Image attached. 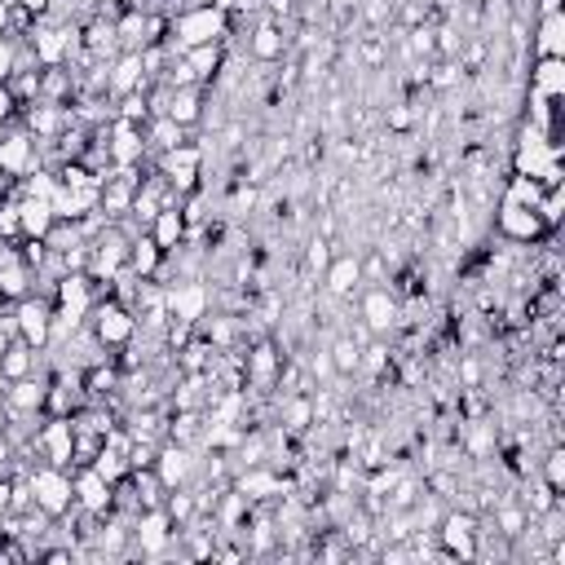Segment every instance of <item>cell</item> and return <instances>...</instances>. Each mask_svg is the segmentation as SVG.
I'll list each match as a JSON object with an SVG mask.
<instances>
[{
	"instance_id": "6da1fadb",
	"label": "cell",
	"mask_w": 565,
	"mask_h": 565,
	"mask_svg": "<svg viewBox=\"0 0 565 565\" xmlns=\"http://www.w3.org/2000/svg\"><path fill=\"white\" fill-rule=\"evenodd\" d=\"M225 35H230V13L216 4H194V9L172 13L163 44H168V53H185L194 44H221Z\"/></svg>"
},
{
	"instance_id": "7a4b0ae2",
	"label": "cell",
	"mask_w": 565,
	"mask_h": 565,
	"mask_svg": "<svg viewBox=\"0 0 565 565\" xmlns=\"http://www.w3.org/2000/svg\"><path fill=\"white\" fill-rule=\"evenodd\" d=\"M71 472L75 468H57V463H35V468H26V486H31V503L40 508V512H49L53 521L57 516H66L71 508H75V486H71Z\"/></svg>"
},
{
	"instance_id": "3957f363",
	"label": "cell",
	"mask_w": 565,
	"mask_h": 565,
	"mask_svg": "<svg viewBox=\"0 0 565 565\" xmlns=\"http://www.w3.org/2000/svg\"><path fill=\"white\" fill-rule=\"evenodd\" d=\"M84 327L93 331V340L102 349H128L132 335H137V313H132V305H124L115 296H97V305H93Z\"/></svg>"
},
{
	"instance_id": "277c9868",
	"label": "cell",
	"mask_w": 565,
	"mask_h": 565,
	"mask_svg": "<svg viewBox=\"0 0 565 565\" xmlns=\"http://www.w3.org/2000/svg\"><path fill=\"white\" fill-rule=\"evenodd\" d=\"M477 525H481V512L472 508H446L441 521H437V561H472V547H477Z\"/></svg>"
},
{
	"instance_id": "5b68a950",
	"label": "cell",
	"mask_w": 565,
	"mask_h": 565,
	"mask_svg": "<svg viewBox=\"0 0 565 565\" xmlns=\"http://www.w3.org/2000/svg\"><path fill=\"white\" fill-rule=\"evenodd\" d=\"M154 172L177 190V194H190V190H199L203 181V141H181V146H172V150H163L159 159H154Z\"/></svg>"
},
{
	"instance_id": "8992f818",
	"label": "cell",
	"mask_w": 565,
	"mask_h": 565,
	"mask_svg": "<svg viewBox=\"0 0 565 565\" xmlns=\"http://www.w3.org/2000/svg\"><path fill=\"white\" fill-rule=\"evenodd\" d=\"M26 455H40L44 463H57V468H75V424H71V415H44Z\"/></svg>"
},
{
	"instance_id": "52a82bcc",
	"label": "cell",
	"mask_w": 565,
	"mask_h": 565,
	"mask_svg": "<svg viewBox=\"0 0 565 565\" xmlns=\"http://www.w3.org/2000/svg\"><path fill=\"white\" fill-rule=\"evenodd\" d=\"M358 318L371 327V335H393L402 327V300L393 287L371 282L366 291H358Z\"/></svg>"
},
{
	"instance_id": "ba28073f",
	"label": "cell",
	"mask_w": 565,
	"mask_h": 565,
	"mask_svg": "<svg viewBox=\"0 0 565 565\" xmlns=\"http://www.w3.org/2000/svg\"><path fill=\"white\" fill-rule=\"evenodd\" d=\"M163 305H168V318L172 322H199L207 309H212V287L203 278H177V282H163Z\"/></svg>"
},
{
	"instance_id": "9c48e42d",
	"label": "cell",
	"mask_w": 565,
	"mask_h": 565,
	"mask_svg": "<svg viewBox=\"0 0 565 565\" xmlns=\"http://www.w3.org/2000/svg\"><path fill=\"white\" fill-rule=\"evenodd\" d=\"M172 516L163 512V503L159 508H141L137 516H132V547L141 552V556H150V561H159V556H168L172 552Z\"/></svg>"
},
{
	"instance_id": "30bf717a",
	"label": "cell",
	"mask_w": 565,
	"mask_h": 565,
	"mask_svg": "<svg viewBox=\"0 0 565 565\" xmlns=\"http://www.w3.org/2000/svg\"><path fill=\"white\" fill-rule=\"evenodd\" d=\"M494 230L508 243H539L547 234V225L539 221V212L530 203H512V199H494Z\"/></svg>"
},
{
	"instance_id": "8fae6325",
	"label": "cell",
	"mask_w": 565,
	"mask_h": 565,
	"mask_svg": "<svg viewBox=\"0 0 565 565\" xmlns=\"http://www.w3.org/2000/svg\"><path fill=\"white\" fill-rule=\"evenodd\" d=\"M31 168H40V150H35V137L22 128V119H13L9 128H0V172L22 181Z\"/></svg>"
},
{
	"instance_id": "7c38bea8",
	"label": "cell",
	"mask_w": 565,
	"mask_h": 565,
	"mask_svg": "<svg viewBox=\"0 0 565 565\" xmlns=\"http://www.w3.org/2000/svg\"><path fill=\"white\" fill-rule=\"evenodd\" d=\"M13 318H18V340H26L31 349H49V335H53V300L44 296H22L13 300Z\"/></svg>"
},
{
	"instance_id": "4fadbf2b",
	"label": "cell",
	"mask_w": 565,
	"mask_h": 565,
	"mask_svg": "<svg viewBox=\"0 0 565 565\" xmlns=\"http://www.w3.org/2000/svg\"><path fill=\"white\" fill-rule=\"evenodd\" d=\"M282 53H287V31H282V22H278L274 13L260 9V13L247 22V57L274 66V62H282Z\"/></svg>"
},
{
	"instance_id": "5bb4252c",
	"label": "cell",
	"mask_w": 565,
	"mask_h": 565,
	"mask_svg": "<svg viewBox=\"0 0 565 565\" xmlns=\"http://www.w3.org/2000/svg\"><path fill=\"white\" fill-rule=\"evenodd\" d=\"M154 472H159V481L168 486V490H177V486H190L194 481V472H199V446H181V441H159V450H154Z\"/></svg>"
},
{
	"instance_id": "9a60e30c",
	"label": "cell",
	"mask_w": 565,
	"mask_h": 565,
	"mask_svg": "<svg viewBox=\"0 0 565 565\" xmlns=\"http://www.w3.org/2000/svg\"><path fill=\"white\" fill-rule=\"evenodd\" d=\"M322 287L331 300H353L362 291V256L358 252H335L331 265L322 269Z\"/></svg>"
},
{
	"instance_id": "2e32d148",
	"label": "cell",
	"mask_w": 565,
	"mask_h": 565,
	"mask_svg": "<svg viewBox=\"0 0 565 565\" xmlns=\"http://www.w3.org/2000/svg\"><path fill=\"white\" fill-rule=\"evenodd\" d=\"M71 486H75V503H79L84 512H97V516L110 512V503H115V486H110L93 463L75 468V472H71Z\"/></svg>"
},
{
	"instance_id": "e0dca14e",
	"label": "cell",
	"mask_w": 565,
	"mask_h": 565,
	"mask_svg": "<svg viewBox=\"0 0 565 565\" xmlns=\"http://www.w3.org/2000/svg\"><path fill=\"white\" fill-rule=\"evenodd\" d=\"M203 106H207V84H185V88H168L163 115L172 124H181L185 132H194L203 124Z\"/></svg>"
},
{
	"instance_id": "ac0fdd59",
	"label": "cell",
	"mask_w": 565,
	"mask_h": 565,
	"mask_svg": "<svg viewBox=\"0 0 565 565\" xmlns=\"http://www.w3.org/2000/svg\"><path fill=\"white\" fill-rule=\"evenodd\" d=\"M146 234L154 238V247L168 256V252H177V247H185V212H181V203H163L159 212H154V221L146 225Z\"/></svg>"
},
{
	"instance_id": "d6986e66",
	"label": "cell",
	"mask_w": 565,
	"mask_h": 565,
	"mask_svg": "<svg viewBox=\"0 0 565 565\" xmlns=\"http://www.w3.org/2000/svg\"><path fill=\"white\" fill-rule=\"evenodd\" d=\"M146 88V71H141V53H119L110 66H106V97L119 102L124 93H137Z\"/></svg>"
},
{
	"instance_id": "ffe728a7",
	"label": "cell",
	"mask_w": 565,
	"mask_h": 565,
	"mask_svg": "<svg viewBox=\"0 0 565 565\" xmlns=\"http://www.w3.org/2000/svg\"><path fill=\"white\" fill-rule=\"evenodd\" d=\"M530 49H534V57H565V13H543V18H534Z\"/></svg>"
},
{
	"instance_id": "44dd1931",
	"label": "cell",
	"mask_w": 565,
	"mask_h": 565,
	"mask_svg": "<svg viewBox=\"0 0 565 565\" xmlns=\"http://www.w3.org/2000/svg\"><path fill=\"white\" fill-rule=\"evenodd\" d=\"M18 225H22V238H44L49 225H53L49 199H35V194H22L18 190Z\"/></svg>"
},
{
	"instance_id": "7402d4cb",
	"label": "cell",
	"mask_w": 565,
	"mask_h": 565,
	"mask_svg": "<svg viewBox=\"0 0 565 565\" xmlns=\"http://www.w3.org/2000/svg\"><path fill=\"white\" fill-rule=\"evenodd\" d=\"M530 88L543 93V97H552V102H561V93H565V57H534Z\"/></svg>"
},
{
	"instance_id": "603a6c76",
	"label": "cell",
	"mask_w": 565,
	"mask_h": 565,
	"mask_svg": "<svg viewBox=\"0 0 565 565\" xmlns=\"http://www.w3.org/2000/svg\"><path fill=\"white\" fill-rule=\"evenodd\" d=\"M141 128H146V150H150V159H159L163 150H172V146L190 141V132H185L181 124H172L168 115H150Z\"/></svg>"
},
{
	"instance_id": "cb8c5ba5",
	"label": "cell",
	"mask_w": 565,
	"mask_h": 565,
	"mask_svg": "<svg viewBox=\"0 0 565 565\" xmlns=\"http://www.w3.org/2000/svg\"><path fill=\"white\" fill-rule=\"evenodd\" d=\"M159 265H163V252L154 247V238H150L146 230L132 234V243H128V269H132L137 278H154Z\"/></svg>"
},
{
	"instance_id": "d4e9b609",
	"label": "cell",
	"mask_w": 565,
	"mask_h": 565,
	"mask_svg": "<svg viewBox=\"0 0 565 565\" xmlns=\"http://www.w3.org/2000/svg\"><path fill=\"white\" fill-rule=\"evenodd\" d=\"M181 57H185V66L194 71L199 84H212L216 71H221V62H225V44H194V49H185Z\"/></svg>"
},
{
	"instance_id": "484cf974",
	"label": "cell",
	"mask_w": 565,
	"mask_h": 565,
	"mask_svg": "<svg viewBox=\"0 0 565 565\" xmlns=\"http://www.w3.org/2000/svg\"><path fill=\"white\" fill-rule=\"evenodd\" d=\"M490 521H494V530H499V534L512 543V539H516V534L530 525V512H525L516 499H494V503H490Z\"/></svg>"
},
{
	"instance_id": "4316f807",
	"label": "cell",
	"mask_w": 565,
	"mask_h": 565,
	"mask_svg": "<svg viewBox=\"0 0 565 565\" xmlns=\"http://www.w3.org/2000/svg\"><path fill=\"white\" fill-rule=\"evenodd\" d=\"M327 353H331V362H335V375H344V380H349V375H358V371H362V349H358L344 331L327 340Z\"/></svg>"
},
{
	"instance_id": "83f0119b",
	"label": "cell",
	"mask_w": 565,
	"mask_h": 565,
	"mask_svg": "<svg viewBox=\"0 0 565 565\" xmlns=\"http://www.w3.org/2000/svg\"><path fill=\"white\" fill-rule=\"evenodd\" d=\"M539 481H543L552 494L565 490V450H561V441H552V446L543 450V459H539Z\"/></svg>"
},
{
	"instance_id": "f1b7e54d",
	"label": "cell",
	"mask_w": 565,
	"mask_h": 565,
	"mask_svg": "<svg viewBox=\"0 0 565 565\" xmlns=\"http://www.w3.org/2000/svg\"><path fill=\"white\" fill-rule=\"evenodd\" d=\"M494 450V424H486V419H472L468 428H463V455H472V459H486Z\"/></svg>"
},
{
	"instance_id": "f546056e",
	"label": "cell",
	"mask_w": 565,
	"mask_h": 565,
	"mask_svg": "<svg viewBox=\"0 0 565 565\" xmlns=\"http://www.w3.org/2000/svg\"><path fill=\"white\" fill-rule=\"evenodd\" d=\"M260 207V185L256 181H234V190H230V216H252Z\"/></svg>"
},
{
	"instance_id": "4dcf8cb0",
	"label": "cell",
	"mask_w": 565,
	"mask_h": 565,
	"mask_svg": "<svg viewBox=\"0 0 565 565\" xmlns=\"http://www.w3.org/2000/svg\"><path fill=\"white\" fill-rule=\"evenodd\" d=\"M163 512L172 516V525H185L194 516V486H177L163 494Z\"/></svg>"
},
{
	"instance_id": "1f68e13d",
	"label": "cell",
	"mask_w": 565,
	"mask_h": 565,
	"mask_svg": "<svg viewBox=\"0 0 565 565\" xmlns=\"http://www.w3.org/2000/svg\"><path fill=\"white\" fill-rule=\"evenodd\" d=\"M534 212H539V221L547 225V234H556V225H561V212H565V194H561V185L543 190V194H539V203H534Z\"/></svg>"
},
{
	"instance_id": "d6a6232c",
	"label": "cell",
	"mask_w": 565,
	"mask_h": 565,
	"mask_svg": "<svg viewBox=\"0 0 565 565\" xmlns=\"http://www.w3.org/2000/svg\"><path fill=\"white\" fill-rule=\"evenodd\" d=\"M331 256H335V252H331V238L313 234V238L305 243V274H309V278H313V274H322V269L331 265Z\"/></svg>"
},
{
	"instance_id": "836d02e7",
	"label": "cell",
	"mask_w": 565,
	"mask_h": 565,
	"mask_svg": "<svg viewBox=\"0 0 565 565\" xmlns=\"http://www.w3.org/2000/svg\"><path fill=\"white\" fill-rule=\"evenodd\" d=\"M384 124H388V132H411V128H415V102H411V97L388 102V106H384Z\"/></svg>"
},
{
	"instance_id": "e575fe53",
	"label": "cell",
	"mask_w": 565,
	"mask_h": 565,
	"mask_svg": "<svg viewBox=\"0 0 565 565\" xmlns=\"http://www.w3.org/2000/svg\"><path fill=\"white\" fill-rule=\"evenodd\" d=\"M115 115H119V119H132V124H146V119H150V106H146V88H137V93H124V97L115 102Z\"/></svg>"
},
{
	"instance_id": "d590c367",
	"label": "cell",
	"mask_w": 565,
	"mask_h": 565,
	"mask_svg": "<svg viewBox=\"0 0 565 565\" xmlns=\"http://www.w3.org/2000/svg\"><path fill=\"white\" fill-rule=\"evenodd\" d=\"M13 49H18V35L0 31V84H9V75H13Z\"/></svg>"
},
{
	"instance_id": "8d00e7d4",
	"label": "cell",
	"mask_w": 565,
	"mask_h": 565,
	"mask_svg": "<svg viewBox=\"0 0 565 565\" xmlns=\"http://www.w3.org/2000/svg\"><path fill=\"white\" fill-rule=\"evenodd\" d=\"M459 380H463V388H477V384H481V366H477V358H463V362H459Z\"/></svg>"
},
{
	"instance_id": "74e56055",
	"label": "cell",
	"mask_w": 565,
	"mask_h": 565,
	"mask_svg": "<svg viewBox=\"0 0 565 565\" xmlns=\"http://www.w3.org/2000/svg\"><path fill=\"white\" fill-rule=\"evenodd\" d=\"M530 13H534V18H543V13H561V0H534Z\"/></svg>"
},
{
	"instance_id": "f35d334b",
	"label": "cell",
	"mask_w": 565,
	"mask_h": 565,
	"mask_svg": "<svg viewBox=\"0 0 565 565\" xmlns=\"http://www.w3.org/2000/svg\"><path fill=\"white\" fill-rule=\"evenodd\" d=\"M22 4H26L31 13H44V9H49V0H22Z\"/></svg>"
},
{
	"instance_id": "ab89813d",
	"label": "cell",
	"mask_w": 565,
	"mask_h": 565,
	"mask_svg": "<svg viewBox=\"0 0 565 565\" xmlns=\"http://www.w3.org/2000/svg\"><path fill=\"white\" fill-rule=\"evenodd\" d=\"M4 415H9V406H4V393H0V428H4Z\"/></svg>"
},
{
	"instance_id": "60d3db41",
	"label": "cell",
	"mask_w": 565,
	"mask_h": 565,
	"mask_svg": "<svg viewBox=\"0 0 565 565\" xmlns=\"http://www.w3.org/2000/svg\"><path fill=\"white\" fill-rule=\"evenodd\" d=\"M4 388H9V380H4V371H0V393H4Z\"/></svg>"
},
{
	"instance_id": "b9f144b4",
	"label": "cell",
	"mask_w": 565,
	"mask_h": 565,
	"mask_svg": "<svg viewBox=\"0 0 565 565\" xmlns=\"http://www.w3.org/2000/svg\"><path fill=\"white\" fill-rule=\"evenodd\" d=\"M4 4H22V0H4Z\"/></svg>"
}]
</instances>
